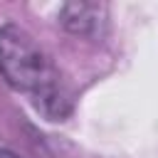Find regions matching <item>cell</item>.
<instances>
[{
  "label": "cell",
  "instance_id": "obj_1",
  "mask_svg": "<svg viewBox=\"0 0 158 158\" xmlns=\"http://www.w3.org/2000/svg\"><path fill=\"white\" fill-rule=\"evenodd\" d=\"M0 77L47 121L72 114V94L47 52L15 22L0 25Z\"/></svg>",
  "mask_w": 158,
  "mask_h": 158
},
{
  "label": "cell",
  "instance_id": "obj_2",
  "mask_svg": "<svg viewBox=\"0 0 158 158\" xmlns=\"http://www.w3.org/2000/svg\"><path fill=\"white\" fill-rule=\"evenodd\" d=\"M59 22L64 30L79 37H96L106 22V5L101 2H67L59 10Z\"/></svg>",
  "mask_w": 158,
  "mask_h": 158
},
{
  "label": "cell",
  "instance_id": "obj_3",
  "mask_svg": "<svg viewBox=\"0 0 158 158\" xmlns=\"http://www.w3.org/2000/svg\"><path fill=\"white\" fill-rule=\"evenodd\" d=\"M0 158H17L12 151H7V148H0Z\"/></svg>",
  "mask_w": 158,
  "mask_h": 158
}]
</instances>
